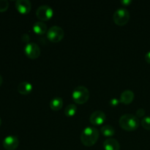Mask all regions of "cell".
<instances>
[{"instance_id":"cell-11","label":"cell","mask_w":150,"mask_h":150,"mask_svg":"<svg viewBox=\"0 0 150 150\" xmlns=\"http://www.w3.org/2000/svg\"><path fill=\"white\" fill-rule=\"evenodd\" d=\"M32 85L28 81H23L21 82L18 85V92L20 94L23 95H27L32 92Z\"/></svg>"},{"instance_id":"cell-25","label":"cell","mask_w":150,"mask_h":150,"mask_svg":"<svg viewBox=\"0 0 150 150\" xmlns=\"http://www.w3.org/2000/svg\"><path fill=\"white\" fill-rule=\"evenodd\" d=\"M2 82H3V79L2 77H1V75H0V86H1V85L2 84Z\"/></svg>"},{"instance_id":"cell-26","label":"cell","mask_w":150,"mask_h":150,"mask_svg":"<svg viewBox=\"0 0 150 150\" xmlns=\"http://www.w3.org/2000/svg\"><path fill=\"white\" fill-rule=\"evenodd\" d=\"M1 118H0V126H1Z\"/></svg>"},{"instance_id":"cell-14","label":"cell","mask_w":150,"mask_h":150,"mask_svg":"<svg viewBox=\"0 0 150 150\" xmlns=\"http://www.w3.org/2000/svg\"><path fill=\"white\" fill-rule=\"evenodd\" d=\"M33 31L37 35H42L48 32V29H47L46 24L44 22L38 21L33 25Z\"/></svg>"},{"instance_id":"cell-7","label":"cell","mask_w":150,"mask_h":150,"mask_svg":"<svg viewBox=\"0 0 150 150\" xmlns=\"http://www.w3.org/2000/svg\"><path fill=\"white\" fill-rule=\"evenodd\" d=\"M54 11L53 9L48 5H41L36 11V16L40 21H48L53 17Z\"/></svg>"},{"instance_id":"cell-17","label":"cell","mask_w":150,"mask_h":150,"mask_svg":"<svg viewBox=\"0 0 150 150\" xmlns=\"http://www.w3.org/2000/svg\"><path fill=\"white\" fill-rule=\"evenodd\" d=\"M77 111V107L74 104H70V105H67L64 109V114L66 117H72L76 114Z\"/></svg>"},{"instance_id":"cell-21","label":"cell","mask_w":150,"mask_h":150,"mask_svg":"<svg viewBox=\"0 0 150 150\" xmlns=\"http://www.w3.org/2000/svg\"><path fill=\"white\" fill-rule=\"evenodd\" d=\"M120 100L118 99H116V98H114V99L111 100V101H110V104H111L112 106H117V105L119 104V103H120Z\"/></svg>"},{"instance_id":"cell-24","label":"cell","mask_w":150,"mask_h":150,"mask_svg":"<svg viewBox=\"0 0 150 150\" xmlns=\"http://www.w3.org/2000/svg\"><path fill=\"white\" fill-rule=\"evenodd\" d=\"M145 60H146V62L150 64V51L146 53V55H145Z\"/></svg>"},{"instance_id":"cell-23","label":"cell","mask_w":150,"mask_h":150,"mask_svg":"<svg viewBox=\"0 0 150 150\" xmlns=\"http://www.w3.org/2000/svg\"><path fill=\"white\" fill-rule=\"evenodd\" d=\"M22 41H23V42H28V41H29V37L26 34H24V35H22Z\"/></svg>"},{"instance_id":"cell-2","label":"cell","mask_w":150,"mask_h":150,"mask_svg":"<svg viewBox=\"0 0 150 150\" xmlns=\"http://www.w3.org/2000/svg\"><path fill=\"white\" fill-rule=\"evenodd\" d=\"M120 125L123 130L127 131L136 130L139 126V120L133 114H127L122 116L120 119Z\"/></svg>"},{"instance_id":"cell-15","label":"cell","mask_w":150,"mask_h":150,"mask_svg":"<svg viewBox=\"0 0 150 150\" xmlns=\"http://www.w3.org/2000/svg\"><path fill=\"white\" fill-rule=\"evenodd\" d=\"M63 100L61 98H54L50 102V108L53 111H59L62 108Z\"/></svg>"},{"instance_id":"cell-16","label":"cell","mask_w":150,"mask_h":150,"mask_svg":"<svg viewBox=\"0 0 150 150\" xmlns=\"http://www.w3.org/2000/svg\"><path fill=\"white\" fill-rule=\"evenodd\" d=\"M101 133L105 137H111L115 134V130L110 125H105L103 126L100 129Z\"/></svg>"},{"instance_id":"cell-12","label":"cell","mask_w":150,"mask_h":150,"mask_svg":"<svg viewBox=\"0 0 150 150\" xmlns=\"http://www.w3.org/2000/svg\"><path fill=\"white\" fill-rule=\"evenodd\" d=\"M134 97V93L131 90H125L121 94L120 101L125 105H128L133 102Z\"/></svg>"},{"instance_id":"cell-9","label":"cell","mask_w":150,"mask_h":150,"mask_svg":"<svg viewBox=\"0 0 150 150\" xmlns=\"http://www.w3.org/2000/svg\"><path fill=\"white\" fill-rule=\"evenodd\" d=\"M105 118L106 116L105 113L102 111H96L91 114L89 120L94 125H101L105 121Z\"/></svg>"},{"instance_id":"cell-4","label":"cell","mask_w":150,"mask_h":150,"mask_svg":"<svg viewBox=\"0 0 150 150\" xmlns=\"http://www.w3.org/2000/svg\"><path fill=\"white\" fill-rule=\"evenodd\" d=\"M114 23L118 26H124L130 20V13L125 8H119L113 16Z\"/></svg>"},{"instance_id":"cell-3","label":"cell","mask_w":150,"mask_h":150,"mask_svg":"<svg viewBox=\"0 0 150 150\" xmlns=\"http://www.w3.org/2000/svg\"><path fill=\"white\" fill-rule=\"evenodd\" d=\"M73 101L77 104H84L89 98V91L83 86H79L73 90L72 94Z\"/></svg>"},{"instance_id":"cell-10","label":"cell","mask_w":150,"mask_h":150,"mask_svg":"<svg viewBox=\"0 0 150 150\" xmlns=\"http://www.w3.org/2000/svg\"><path fill=\"white\" fill-rule=\"evenodd\" d=\"M16 7L21 14H28L32 9V4L29 0H18L16 2Z\"/></svg>"},{"instance_id":"cell-13","label":"cell","mask_w":150,"mask_h":150,"mask_svg":"<svg viewBox=\"0 0 150 150\" xmlns=\"http://www.w3.org/2000/svg\"><path fill=\"white\" fill-rule=\"evenodd\" d=\"M105 150H120V144L118 141L114 139H108L103 143Z\"/></svg>"},{"instance_id":"cell-18","label":"cell","mask_w":150,"mask_h":150,"mask_svg":"<svg viewBox=\"0 0 150 150\" xmlns=\"http://www.w3.org/2000/svg\"><path fill=\"white\" fill-rule=\"evenodd\" d=\"M142 125L146 130H150V117H144L142 119Z\"/></svg>"},{"instance_id":"cell-22","label":"cell","mask_w":150,"mask_h":150,"mask_svg":"<svg viewBox=\"0 0 150 150\" xmlns=\"http://www.w3.org/2000/svg\"><path fill=\"white\" fill-rule=\"evenodd\" d=\"M121 4L124 6H128L130 5V4H131V0H123V1H121Z\"/></svg>"},{"instance_id":"cell-5","label":"cell","mask_w":150,"mask_h":150,"mask_svg":"<svg viewBox=\"0 0 150 150\" xmlns=\"http://www.w3.org/2000/svg\"><path fill=\"white\" fill-rule=\"evenodd\" d=\"M64 36V32L60 26H54L48 29L47 38L53 42H60Z\"/></svg>"},{"instance_id":"cell-8","label":"cell","mask_w":150,"mask_h":150,"mask_svg":"<svg viewBox=\"0 0 150 150\" xmlns=\"http://www.w3.org/2000/svg\"><path fill=\"white\" fill-rule=\"evenodd\" d=\"M3 146L7 150H15L17 149L19 145V141L16 136H7L3 141Z\"/></svg>"},{"instance_id":"cell-1","label":"cell","mask_w":150,"mask_h":150,"mask_svg":"<svg viewBox=\"0 0 150 150\" xmlns=\"http://www.w3.org/2000/svg\"><path fill=\"white\" fill-rule=\"evenodd\" d=\"M99 138V131L93 127H87L83 129L81 134V142L85 146H92L95 144Z\"/></svg>"},{"instance_id":"cell-6","label":"cell","mask_w":150,"mask_h":150,"mask_svg":"<svg viewBox=\"0 0 150 150\" xmlns=\"http://www.w3.org/2000/svg\"><path fill=\"white\" fill-rule=\"evenodd\" d=\"M24 52L28 58L31 59H36L40 55L41 51L38 44L35 42H29L25 46Z\"/></svg>"},{"instance_id":"cell-19","label":"cell","mask_w":150,"mask_h":150,"mask_svg":"<svg viewBox=\"0 0 150 150\" xmlns=\"http://www.w3.org/2000/svg\"><path fill=\"white\" fill-rule=\"evenodd\" d=\"M9 2L7 0H0V13L4 12L8 9Z\"/></svg>"},{"instance_id":"cell-20","label":"cell","mask_w":150,"mask_h":150,"mask_svg":"<svg viewBox=\"0 0 150 150\" xmlns=\"http://www.w3.org/2000/svg\"><path fill=\"white\" fill-rule=\"evenodd\" d=\"M145 115V110L143 108H139L136 111V116L138 118H141V117H144Z\"/></svg>"}]
</instances>
